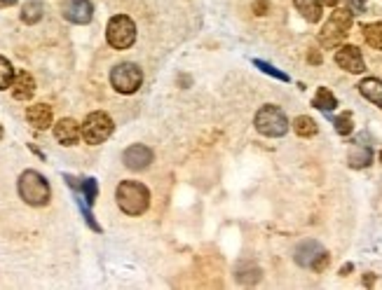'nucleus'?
<instances>
[{
    "label": "nucleus",
    "mask_w": 382,
    "mask_h": 290,
    "mask_svg": "<svg viewBox=\"0 0 382 290\" xmlns=\"http://www.w3.org/2000/svg\"><path fill=\"white\" fill-rule=\"evenodd\" d=\"M118 206L122 208L127 215H143L150 206V192L143 183L136 180H122L115 190Z\"/></svg>",
    "instance_id": "nucleus-1"
},
{
    "label": "nucleus",
    "mask_w": 382,
    "mask_h": 290,
    "mask_svg": "<svg viewBox=\"0 0 382 290\" xmlns=\"http://www.w3.org/2000/svg\"><path fill=\"white\" fill-rule=\"evenodd\" d=\"M352 24H354V12L352 10H343V8L333 10L331 19L324 24V29H321V33H319V43L324 45L326 50L338 47L347 38Z\"/></svg>",
    "instance_id": "nucleus-2"
},
{
    "label": "nucleus",
    "mask_w": 382,
    "mask_h": 290,
    "mask_svg": "<svg viewBox=\"0 0 382 290\" xmlns=\"http://www.w3.org/2000/svg\"><path fill=\"white\" fill-rule=\"evenodd\" d=\"M19 197H22L29 206H45L52 197L50 183L43 173L38 171H24L19 176Z\"/></svg>",
    "instance_id": "nucleus-3"
},
{
    "label": "nucleus",
    "mask_w": 382,
    "mask_h": 290,
    "mask_svg": "<svg viewBox=\"0 0 382 290\" xmlns=\"http://www.w3.org/2000/svg\"><path fill=\"white\" fill-rule=\"evenodd\" d=\"M256 129L267 138H279L289 131V119L286 115L279 110L277 106H263L256 113V119H253Z\"/></svg>",
    "instance_id": "nucleus-4"
},
{
    "label": "nucleus",
    "mask_w": 382,
    "mask_h": 290,
    "mask_svg": "<svg viewBox=\"0 0 382 290\" xmlns=\"http://www.w3.org/2000/svg\"><path fill=\"white\" fill-rule=\"evenodd\" d=\"M83 138H85V143H90V145H101L104 140H108L111 138V133L113 129H115V124H113V119H111V115H106L101 110H97V113H90L85 117V122H83Z\"/></svg>",
    "instance_id": "nucleus-5"
},
{
    "label": "nucleus",
    "mask_w": 382,
    "mask_h": 290,
    "mask_svg": "<svg viewBox=\"0 0 382 290\" xmlns=\"http://www.w3.org/2000/svg\"><path fill=\"white\" fill-rule=\"evenodd\" d=\"M106 40L113 50H129L136 40V26L129 17L125 15H115L106 26Z\"/></svg>",
    "instance_id": "nucleus-6"
},
{
    "label": "nucleus",
    "mask_w": 382,
    "mask_h": 290,
    "mask_svg": "<svg viewBox=\"0 0 382 290\" xmlns=\"http://www.w3.org/2000/svg\"><path fill=\"white\" fill-rule=\"evenodd\" d=\"M141 82H143V73L136 64H118L115 68L111 71V85L113 89L120 92V94H134L139 92Z\"/></svg>",
    "instance_id": "nucleus-7"
},
{
    "label": "nucleus",
    "mask_w": 382,
    "mask_h": 290,
    "mask_svg": "<svg viewBox=\"0 0 382 290\" xmlns=\"http://www.w3.org/2000/svg\"><path fill=\"white\" fill-rule=\"evenodd\" d=\"M328 260H331V255H328L317 241H303V244L296 248V262L303 267H312L317 269V272H321V269H326Z\"/></svg>",
    "instance_id": "nucleus-8"
},
{
    "label": "nucleus",
    "mask_w": 382,
    "mask_h": 290,
    "mask_svg": "<svg viewBox=\"0 0 382 290\" xmlns=\"http://www.w3.org/2000/svg\"><path fill=\"white\" fill-rule=\"evenodd\" d=\"M62 15L71 24H90L94 17V8L90 0H66L62 5Z\"/></svg>",
    "instance_id": "nucleus-9"
},
{
    "label": "nucleus",
    "mask_w": 382,
    "mask_h": 290,
    "mask_svg": "<svg viewBox=\"0 0 382 290\" xmlns=\"http://www.w3.org/2000/svg\"><path fill=\"white\" fill-rule=\"evenodd\" d=\"M336 64H338L343 71H347V73H364V71H366L364 57H361L359 47H354V45H343V47H338V52H336Z\"/></svg>",
    "instance_id": "nucleus-10"
},
{
    "label": "nucleus",
    "mask_w": 382,
    "mask_h": 290,
    "mask_svg": "<svg viewBox=\"0 0 382 290\" xmlns=\"http://www.w3.org/2000/svg\"><path fill=\"white\" fill-rule=\"evenodd\" d=\"M122 161L127 168H132V171H143V168L150 166L153 161V150L146 145H129L122 154Z\"/></svg>",
    "instance_id": "nucleus-11"
},
{
    "label": "nucleus",
    "mask_w": 382,
    "mask_h": 290,
    "mask_svg": "<svg viewBox=\"0 0 382 290\" xmlns=\"http://www.w3.org/2000/svg\"><path fill=\"white\" fill-rule=\"evenodd\" d=\"M80 136H83V129H80V124L76 122V119L64 117L55 124V138L62 145H76Z\"/></svg>",
    "instance_id": "nucleus-12"
},
{
    "label": "nucleus",
    "mask_w": 382,
    "mask_h": 290,
    "mask_svg": "<svg viewBox=\"0 0 382 290\" xmlns=\"http://www.w3.org/2000/svg\"><path fill=\"white\" fill-rule=\"evenodd\" d=\"M26 119H29V124L33 129H50L52 119H55V115H52V108L47 103H33L26 108Z\"/></svg>",
    "instance_id": "nucleus-13"
},
{
    "label": "nucleus",
    "mask_w": 382,
    "mask_h": 290,
    "mask_svg": "<svg viewBox=\"0 0 382 290\" xmlns=\"http://www.w3.org/2000/svg\"><path fill=\"white\" fill-rule=\"evenodd\" d=\"M12 96L17 101H31V96L36 94V80L31 78V73L19 71L15 73V80H12Z\"/></svg>",
    "instance_id": "nucleus-14"
},
{
    "label": "nucleus",
    "mask_w": 382,
    "mask_h": 290,
    "mask_svg": "<svg viewBox=\"0 0 382 290\" xmlns=\"http://www.w3.org/2000/svg\"><path fill=\"white\" fill-rule=\"evenodd\" d=\"M359 92H361V96L368 99L371 103H375L378 108H382V80H378V78H366V80H361Z\"/></svg>",
    "instance_id": "nucleus-15"
},
{
    "label": "nucleus",
    "mask_w": 382,
    "mask_h": 290,
    "mask_svg": "<svg viewBox=\"0 0 382 290\" xmlns=\"http://www.w3.org/2000/svg\"><path fill=\"white\" fill-rule=\"evenodd\" d=\"M293 5H296V10L303 15L305 22L310 24H317L321 15H324V12H321V8H324L321 0H293Z\"/></svg>",
    "instance_id": "nucleus-16"
},
{
    "label": "nucleus",
    "mask_w": 382,
    "mask_h": 290,
    "mask_svg": "<svg viewBox=\"0 0 382 290\" xmlns=\"http://www.w3.org/2000/svg\"><path fill=\"white\" fill-rule=\"evenodd\" d=\"M64 178H66V183L73 187V190L83 192V197L87 199V204H94V201H97L99 185H97V180H94V178H85V180H78V178H73V176H64Z\"/></svg>",
    "instance_id": "nucleus-17"
},
{
    "label": "nucleus",
    "mask_w": 382,
    "mask_h": 290,
    "mask_svg": "<svg viewBox=\"0 0 382 290\" xmlns=\"http://www.w3.org/2000/svg\"><path fill=\"white\" fill-rule=\"evenodd\" d=\"M373 161V150L371 145L366 143H357L350 150V166L352 168H366Z\"/></svg>",
    "instance_id": "nucleus-18"
},
{
    "label": "nucleus",
    "mask_w": 382,
    "mask_h": 290,
    "mask_svg": "<svg viewBox=\"0 0 382 290\" xmlns=\"http://www.w3.org/2000/svg\"><path fill=\"white\" fill-rule=\"evenodd\" d=\"M45 15V5L40 0H29L22 8V22L24 24H38Z\"/></svg>",
    "instance_id": "nucleus-19"
},
{
    "label": "nucleus",
    "mask_w": 382,
    "mask_h": 290,
    "mask_svg": "<svg viewBox=\"0 0 382 290\" xmlns=\"http://www.w3.org/2000/svg\"><path fill=\"white\" fill-rule=\"evenodd\" d=\"M293 131H296L298 136H303V138H312V136H317L319 126H317V122H314L312 117H307V115H300V117L293 119Z\"/></svg>",
    "instance_id": "nucleus-20"
},
{
    "label": "nucleus",
    "mask_w": 382,
    "mask_h": 290,
    "mask_svg": "<svg viewBox=\"0 0 382 290\" xmlns=\"http://www.w3.org/2000/svg\"><path fill=\"white\" fill-rule=\"evenodd\" d=\"M312 106L319 108V110H324V113H331V110H336V108H338V99L333 96L331 89H326V87H319V92H317V96H314Z\"/></svg>",
    "instance_id": "nucleus-21"
},
{
    "label": "nucleus",
    "mask_w": 382,
    "mask_h": 290,
    "mask_svg": "<svg viewBox=\"0 0 382 290\" xmlns=\"http://www.w3.org/2000/svg\"><path fill=\"white\" fill-rule=\"evenodd\" d=\"M364 40L373 47V50H380L382 52V22H375V24L364 26Z\"/></svg>",
    "instance_id": "nucleus-22"
},
{
    "label": "nucleus",
    "mask_w": 382,
    "mask_h": 290,
    "mask_svg": "<svg viewBox=\"0 0 382 290\" xmlns=\"http://www.w3.org/2000/svg\"><path fill=\"white\" fill-rule=\"evenodd\" d=\"M15 80V68L5 57H0V89H10Z\"/></svg>",
    "instance_id": "nucleus-23"
},
{
    "label": "nucleus",
    "mask_w": 382,
    "mask_h": 290,
    "mask_svg": "<svg viewBox=\"0 0 382 290\" xmlns=\"http://www.w3.org/2000/svg\"><path fill=\"white\" fill-rule=\"evenodd\" d=\"M336 131L340 136H350L352 129H354V122H352V113H343L340 117H336Z\"/></svg>",
    "instance_id": "nucleus-24"
},
{
    "label": "nucleus",
    "mask_w": 382,
    "mask_h": 290,
    "mask_svg": "<svg viewBox=\"0 0 382 290\" xmlns=\"http://www.w3.org/2000/svg\"><path fill=\"white\" fill-rule=\"evenodd\" d=\"M253 66H256V68H260L263 73H267V75H272V78L281 80V82H289V75H286V73L277 71V68H274V66H270L267 61H260V59H253Z\"/></svg>",
    "instance_id": "nucleus-25"
},
{
    "label": "nucleus",
    "mask_w": 382,
    "mask_h": 290,
    "mask_svg": "<svg viewBox=\"0 0 382 290\" xmlns=\"http://www.w3.org/2000/svg\"><path fill=\"white\" fill-rule=\"evenodd\" d=\"M347 5H350L354 15H361V12L366 10V0H347Z\"/></svg>",
    "instance_id": "nucleus-26"
},
{
    "label": "nucleus",
    "mask_w": 382,
    "mask_h": 290,
    "mask_svg": "<svg viewBox=\"0 0 382 290\" xmlns=\"http://www.w3.org/2000/svg\"><path fill=\"white\" fill-rule=\"evenodd\" d=\"M253 10H256V15H265V10H267V3H265V0H260V3L253 5Z\"/></svg>",
    "instance_id": "nucleus-27"
},
{
    "label": "nucleus",
    "mask_w": 382,
    "mask_h": 290,
    "mask_svg": "<svg viewBox=\"0 0 382 290\" xmlns=\"http://www.w3.org/2000/svg\"><path fill=\"white\" fill-rule=\"evenodd\" d=\"M307 59H310L312 64H321V54H317V52H310V57Z\"/></svg>",
    "instance_id": "nucleus-28"
},
{
    "label": "nucleus",
    "mask_w": 382,
    "mask_h": 290,
    "mask_svg": "<svg viewBox=\"0 0 382 290\" xmlns=\"http://www.w3.org/2000/svg\"><path fill=\"white\" fill-rule=\"evenodd\" d=\"M15 3H17V0H0V8H12Z\"/></svg>",
    "instance_id": "nucleus-29"
},
{
    "label": "nucleus",
    "mask_w": 382,
    "mask_h": 290,
    "mask_svg": "<svg viewBox=\"0 0 382 290\" xmlns=\"http://www.w3.org/2000/svg\"><path fill=\"white\" fill-rule=\"evenodd\" d=\"M340 0H321V5H328V8H336Z\"/></svg>",
    "instance_id": "nucleus-30"
},
{
    "label": "nucleus",
    "mask_w": 382,
    "mask_h": 290,
    "mask_svg": "<svg viewBox=\"0 0 382 290\" xmlns=\"http://www.w3.org/2000/svg\"><path fill=\"white\" fill-rule=\"evenodd\" d=\"M3 133H5V131H3V124H0V140H3Z\"/></svg>",
    "instance_id": "nucleus-31"
}]
</instances>
